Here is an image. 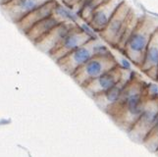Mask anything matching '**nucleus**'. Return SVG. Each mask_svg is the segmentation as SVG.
<instances>
[{
    "label": "nucleus",
    "instance_id": "1",
    "mask_svg": "<svg viewBox=\"0 0 158 157\" xmlns=\"http://www.w3.org/2000/svg\"><path fill=\"white\" fill-rule=\"evenodd\" d=\"M148 98V84L133 73L119 100L106 113L118 127L128 133L143 113Z\"/></svg>",
    "mask_w": 158,
    "mask_h": 157
},
{
    "label": "nucleus",
    "instance_id": "2",
    "mask_svg": "<svg viewBox=\"0 0 158 157\" xmlns=\"http://www.w3.org/2000/svg\"><path fill=\"white\" fill-rule=\"evenodd\" d=\"M157 29V17L148 14L141 15L137 27L122 49L121 52L137 68H139L143 63L146 47L148 45L152 35Z\"/></svg>",
    "mask_w": 158,
    "mask_h": 157
},
{
    "label": "nucleus",
    "instance_id": "3",
    "mask_svg": "<svg viewBox=\"0 0 158 157\" xmlns=\"http://www.w3.org/2000/svg\"><path fill=\"white\" fill-rule=\"evenodd\" d=\"M117 65H119V63L110 51L102 54H95L83 66H81L71 76V78H73L81 88H83L92 80L100 77Z\"/></svg>",
    "mask_w": 158,
    "mask_h": 157
},
{
    "label": "nucleus",
    "instance_id": "4",
    "mask_svg": "<svg viewBox=\"0 0 158 157\" xmlns=\"http://www.w3.org/2000/svg\"><path fill=\"white\" fill-rule=\"evenodd\" d=\"M158 116V96L149 97L146 102L145 107L135 122L133 127L129 130V137L137 143H143L144 138L151 130L152 126Z\"/></svg>",
    "mask_w": 158,
    "mask_h": 157
},
{
    "label": "nucleus",
    "instance_id": "5",
    "mask_svg": "<svg viewBox=\"0 0 158 157\" xmlns=\"http://www.w3.org/2000/svg\"><path fill=\"white\" fill-rule=\"evenodd\" d=\"M97 44H98L97 39L94 37L84 45L62 57L56 62V64L65 74L72 76L81 66H83L86 61L95 55V48Z\"/></svg>",
    "mask_w": 158,
    "mask_h": 157
},
{
    "label": "nucleus",
    "instance_id": "6",
    "mask_svg": "<svg viewBox=\"0 0 158 157\" xmlns=\"http://www.w3.org/2000/svg\"><path fill=\"white\" fill-rule=\"evenodd\" d=\"M94 37V35L90 31H86L78 24L65 35L59 44L49 53V57L56 63L62 57L77 49L78 47L84 45L85 43L89 41Z\"/></svg>",
    "mask_w": 158,
    "mask_h": 157
},
{
    "label": "nucleus",
    "instance_id": "7",
    "mask_svg": "<svg viewBox=\"0 0 158 157\" xmlns=\"http://www.w3.org/2000/svg\"><path fill=\"white\" fill-rule=\"evenodd\" d=\"M132 8L133 7L131 6L127 0H123L114 12L111 19L109 20L104 30L98 34L101 39L110 46H116Z\"/></svg>",
    "mask_w": 158,
    "mask_h": 157
},
{
    "label": "nucleus",
    "instance_id": "8",
    "mask_svg": "<svg viewBox=\"0 0 158 157\" xmlns=\"http://www.w3.org/2000/svg\"><path fill=\"white\" fill-rule=\"evenodd\" d=\"M125 69L126 68H123L120 65H117L116 67L109 70L108 72L101 75L100 77L92 80L91 82L86 84L81 89L91 97L101 94L113 88L114 85H116L120 82Z\"/></svg>",
    "mask_w": 158,
    "mask_h": 157
},
{
    "label": "nucleus",
    "instance_id": "9",
    "mask_svg": "<svg viewBox=\"0 0 158 157\" xmlns=\"http://www.w3.org/2000/svg\"><path fill=\"white\" fill-rule=\"evenodd\" d=\"M48 1L50 0H13L0 6V9L12 23L16 24L25 16L30 14L31 11L39 8Z\"/></svg>",
    "mask_w": 158,
    "mask_h": 157
},
{
    "label": "nucleus",
    "instance_id": "10",
    "mask_svg": "<svg viewBox=\"0 0 158 157\" xmlns=\"http://www.w3.org/2000/svg\"><path fill=\"white\" fill-rule=\"evenodd\" d=\"M77 25L78 23H75V22H63V23H60L53 30L48 32L46 35L41 37L34 44L40 51L49 55V53L59 44L60 41L65 37V35Z\"/></svg>",
    "mask_w": 158,
    "mask_h": 157
},
{
    "label": "nucleus",
    "instance_id": "11",
    "mask_svg": "<svg viewBox=\"0 0 158 157\" xmlns=\"http://www.w3.org/2000/svg\"><path fill=\"white\" fill-rule=\"evenodd\" d=\"M122 1L123 0H107L105 3L100 5L92 13L91 17L89 18L86 25L89 27L92 31L99 34L100 31L104 30L109 20L111 19L114 12L116 11V9Z\"/></svg>",
    "mask_w": 158,
    "mask_h": 157
},
{
    "label": "nucleus",
    "instance_id": "12",
    "mask_svg": "<svg viewBox=\"0 0 158 157\" xmlns=\"http://www.w3.org/2000/svg\"><path fill=\"white\" fill-rule=\"evenodd\" d=\"M132 75H133L132 71H130L128 69H125L122 79L120 80V82L116 85H114L113 88L108 89L105 93L92 97L94 100L95 101V103L100 107V109H102L104 112H107L109 108L112 107L116 103L122 94L123 89L129 82Z\"/></svg>",
    "mask_w": 158,
    "mask_h": 157
},
{
    "label": "nucleus",
    "instance_id": "13",
    "mask_svg": "<svg viewBox=\"0 0 158 157\" xmlns=\"http://www.w3.org/2000/svg\"><path fill=\"white\" fill-rule=\"evenodd\" d=\"M58 3V0H50V1L46 2L45 4L41 5L39 8L31 11L30 14L20 20L18 23H16V27L26 35L32 26H35L36 23H39L41 20L47 18L53 13V10Z\"/></svg>",
    "mask_w": 158,
    "mask_h": 157
},
{
    "label": "nucleus",
    "instance_id": "14",
    "mask_svg": "<svg viewBox=\"0 0 158 157\" xmlns=\"http://www.w3.org/2000/svg\"><path fill=\"white\" fill-rule=\"evenodd\" d=\"M60 23H62V22H60V20L52 13L50 16H48L47 18L41 20L39 23H36L35 26H32L31 30L27 32L25 35L28 37L32 43H35L39 39H40L41 37L46 35L48 32L51 30H53Z\"/></svg>",
    "mask_w": 158,
    "mask_h": 157
},
{
    "label": "nucleus",
    "instance_id": "15",
    "mask_svg": "<svg viewBox=\"0 0 158 157\" xmlns=\"http://www.w3.org/2000/svg\"><path fill=\"white\" fill-rule=\"evenodd\" d=\"M158 65V29L152 35L144 53V57L140 67L141 72H145L151 68H157Z\"/></svg>",
    "mask_w": 158,
    "mask_h": 157
},
{
    "label": "nucleus",
    "instance_id": "16",
    "mask_svg": "<svg viewBox=\"0 0 158 157\" xmlns=\"http://www.w3.org/2000/svg\"><path fill=\"white\" fill-rule=\"evenodd\" d=\"M140 16L141 15L137 14L134 11V9L132 8V10H131V12H130V14L128 16V18H127L126 24H125L124 30L122 31V35H121V36H120L119 41L117 42L116 46L114 48H116V49H118L119 51H122L125 44H126V42L129 39V37L131 36V35L133 34L135 28L137 27Z\"/></svg>",
    "mask_w": 158,
    "mask_h": 157
},
{
    "label": "nucleus",
    "instance_id": "17",
    "mask_svg": "<svg viewBox=\"0 0 158 157\" xmlns=\"http://www.w3.org/2000/svg\"><path fill=\"white\" fill-rule=\"evenodd\" d=\"M141 143L151 152H156L158 150V116L154 125L152 126L148 136L144 138Z\"/></svg>",
    "mask_w": 158,
    "mask_h": 157
},
{
    "label": "nucleus",
    "instance_id": "18",
    "mask_svg": "<svg viewBox=\"0 0 158 157\" xmlns=\"http://www.w3.org/2000/svg\"><path fill=\"white\" fill-rule=\"evenodd\" d=\"M107 0H90V1L85 5V6L80 9L77 14L79 16V18L81 20H83L85 23H88L89 18L91 17L92 13L98 8L100 5H102L103 3H105Z\"/></svg>",
    "mask_w": 158,
    "mask_h": 157
},
{
    "label": "nucleus",
    "instance_id": "19",
    "mask_svg": "<svg viewBox=\"0 0 158 157\" xmlns=\"http://www.w3.org/2000/svg\"><path fill=\"white\" fill-rule=\"evenodd\" d=\"M58 1L61 2L62 4H64L65 6H67V7L74 10V8H75L76 5H77L79 0H58Z\"/></svg>",
    "mask_w": 158,
    "mask_h": 157
},
{
    "label": "nucleus",
    "instance_id": "20",
    "mask_svg": "<svg viewBox=\"0 0 158 157\" xmlns=\"http://www.w3.org/2000/svg\"><path fill=\"white\" fill-rule=\"evenodd\" d=\"M89 1H90V0H79L78 3H77V5H76L75 8H74V11H75L76 13H77L80 9L83 8V7L85 6V5H86Z\"/></svg>",
    "mask_w": 158,
    "mask_h": 157
},
{
    "label": "nucleus",
    "instance_id": "21",
    "mask_svg": "<svg viewBox=\"0 0 158 157\" xmlns=\"http://www.w3.org/2000/svg\"><path fill=\"white\" fill-rule=\"evenodd\" d=\"M11 1H13V0H0V6H2V5H5L7 4Z\"/></svg>",
    "mask_w": 158,
    "mask_h": 157
},
{
    "label": "nucleus",
    "instance_id": "22",
    "mask_svg": "<svg viewBox=\"0 0 158 157\" xmlns=\"http://www.w3.org/2000/svg\"><path fill=\"white\" fill-rule=\"evenodd\" d=\"M157 70H158V65H157ZM157 82H158V77H157Z\"/></svg>",
    "mask_w": 158,
    "mask_h": 157
},
{
    "label": "nucleus",
    "instance_id": "23",
    "mask_svg": "<svg viewBox=\"0 0 158 157\" xmlns=\"http://www.w3.org/2000/svg\"><path fill=\"white\" fill-rule=\"evenodd\" d=\"M155 153H157V154H158V150H157V151H156V152H155Z\"/></svg>",
    "mask_w": 158,
    "mask_h": 157
}]
</instances>
